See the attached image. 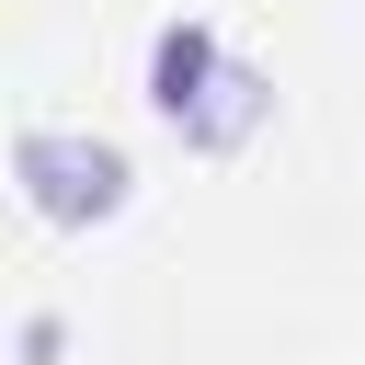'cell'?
Wrapping results in <instances>:
<instances>
[{
	"mask_svg": "<svg viewBox=\"0 0 365 365\" xmlns=\"http://www.w3.org/2000/svg\"><path fill=\"white\" fill-rule=\"evenodd\" d=\"M148 114H160L182 148H240V137L274 114V91H262L251 68H228V46H217L205 23H160V46H148Z\"/></svg>",
	"mask_w": 365,
	"mask_h": 365,
	"instance_id": "obj_1",
	"label": "cell"
},
{
	"mask_svg": "<svg viewBox=\"0 0 365 365\" xmlns=\"http://www.w3.org/2000/svg\"><path fill=\"white\" fill-rule=\"evenodd\" d=\"M11 171H23V194H34L57 228H91V217L125 205V148H103V137H57V125H34V137L11 148Z\"/></svg>",
	"mask_w": 365,
	"mask_h": 365,
	"instance_id": "obj_2",
	"label": "cell"
}]
</instances>
